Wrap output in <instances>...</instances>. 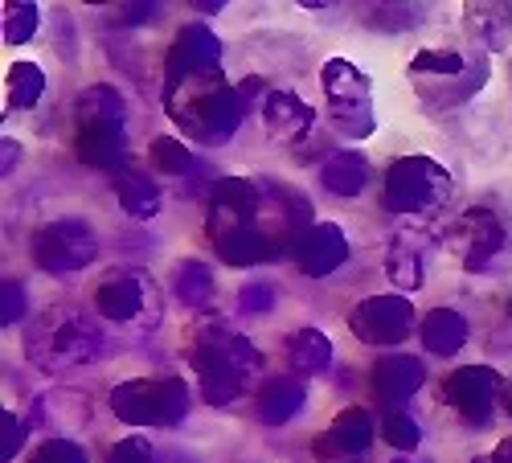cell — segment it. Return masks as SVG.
I'll return each mask as SVG.
<instances>
[{
    "label": "cell",
    "instance_id": "obj_1",
    "mask_svg": "<svg viewBox=\"0 0 512 463\" xmlns=\"http://www.w3.org/2000/svg\"><path fill=\"white\" fill-rule=\"evenodd\" d=\"M254 95H259V78H246L234 87L222 66H209L193 78L164 82V115L177 123L185 140L218 148L230 144L234 132L246 123Z\"/></svg>",
    "mask_w": 512,
    "mask_h": 463
},
{
    "label": "cell",
    "instance_id": "obj_2",
    "mask_svg": "<svg viewBox=\"0 0 512 463\" xmlns=\"http://www.w3.org/2000/svg\"><path fill=\"white\" fill-rule=\"evenodd\" d=\"M205 234L230 267H259L275 263V246L259 230V181L250 177H218L209 185V214Z\"/></svg>",
    "mask_w": 512,
    "mask_h": 463
},
{
    "label": "cell",
    "instance_id": "obj_3",
    "mask_svg": "<svg viewBox=\"0 0 512 463\" xmlns=\"http://www.w3.org/2000/svg\"><path fill=\"white\" fill-rule=\"evenodd\" d=\"M189 365L197 373L201 398L209 406H234L246 386L259 377L263 369V353L250 345V336H242L234 324L226 320H201L193 328L189 341Z\"/></svg>",
    "mask_w": 512,
    "mask_h": 463
},
{
    "label": "cell",
    "instance_id": "obj_4",
    "mask_svg": "<svg viewBox=\"0 0 512 463\" xmlns=\"http://www.w3.org/2000/svg\"><path fill=\"white\" fill-rule=\"evenodd\" d=\"M107 353V336L95 312L58 304L46 308L29 328H25V357L41 373H70L87 369Z\"/></svg>",
    "mask_w": 512,
    "mask_h": 463
},
{
    "label": "cell",
    "instance_id": "obj_5",
    "mask_svg": "<svg viewBox=\"0 0 512 463\" xmlns=\"http://www.w3.org/2000/svg\"><path fill=\"white\" fill-rule=\"evenodd\" d=\"M414 95L431 107V111H455L467 99H476V91H484L488 82V54L480 46L472 50H418L406 66Z\"/></svg>",
    "mask_w": 512,
    "mask_h": 463
},
{
    "label": "cell",
    "instance_id": "obj_6",
    "mask_svg": "<svg viewBox=\"0 0 512 463\" xmlns=\"http://www.w3.org/2000/svg\"><path fill=\"white\" fill-rule=\"evenodd\" d=\"M451 201V173L431 156H398L381 177V205L390 214L431 218Z\"/></svg>",
    "mask_w": 512,
    "mask_h": 463
},
{
    "label": "cell",
    "instance_id": "obj_7",
    "mask_svg": "<svg viewBox=\"0 0 512 463\" xmlns=\"http://www.w3.org/2000/svg\"><path fill=\"white\" fill-rule=\"evenodd\" d=\"M111 414L127 427H181L189 414V386L181 377H132L111 390Z\"/></svg>",
    "mask_w": 512,
    "mask_h": 463
},
{
    "label": "cell",
    "instance_id": "obj_8",
    "mask_svg": "<svg viewBox=\"0 0 512 463\" xmlns=\"http://www.w3.org/2000/svg\"><path fill=\"white\" fill-rule=\"evenodd\" d=\"M320 87L332 111V128L345 140H365L377 128L373 111V82L369 74L349 58H328L320 66Z\"/></svg>",
    "mask_w": 512,
    "mask_h": 463
},
{
    "label": "cell",
    "instance_id": "obj_9",
    "mask_svg": "<svg viewBox=\"0 0 512 463\" xmlns=\"http://www.w3.org/2000/svg\"><path fill=\"white\" fill-rule=\"evenodd\" d=\"M95 316L107 324H123V328H156L164 316V296L160 283L148 271H111L99 287H95Z\"/></svg>",
    "mask_w": 512,
    "mask_h": 463
},
{
    "label": "cell",
    "instance_id": "obj_10",
    "mask_svg": "<svg viewBox=\"0 0 512 463\" xmlns=\"http://www.w3.org/2000/svg\"><path fill=\"white\" fill-rule=\"evenodd\" d=\"M99 259V234L82 218H58L33 234V263L46 275H74Z\"/></svg>",
    "mask_w": 512,
    "mask_h": 463
},
{
    "label": "cell",
    "instance_id": "obj_11",
    "mask_svg": "<svg viewBox=\"0 0 512 463\" xmlns=\"http://www.w3.org/2000/svg\"><path fill=\"white\" fill-rule=\"evenodd\" d=\"M504 377L492 365H463L451 369L443 382V402L463 418L467 427H488L496 398H504Z\"/></svg>",
    "mask_w": 512,
    "mask_h": 463
},
{
    "label": "cell",
    "instance_id": "obj_12",
    "mask_svg": "<svg viewBox=\"0 0 512 463\" xmlns=\"http://www.w3.org/2000/svg\"><path fill=\"white\" fill-rule=\"evenodd\" d=\"M349 328L361 345H402L414 328V304L406 296H365L349 312Z\"/></svg>",
    "mask_w": 512,
    "mask_h": 463
},
{
    "label": "cell",
    "instance_id": "obj_13",
    "mask_svg": "<svg viewBox=\"0 0 512 463\" xmlns=\"http://www.w3.org/2000/svg\"><path fill=\"white\" fill-rule=\"evenodd\" d=\"M455 238H459V255H463L467 275H488L508 246V230L488 205L467 209V214L455 222Z\"/></svg>",
    "mask_w": 512,
    "mask_h": 463
},
{
    "label": "cell",
    "instance_id": "obj_14",
    "mask_svg": "<svg viewBox=\"0 0 512 463\" xmlns=\"http://www.w3.org/2000/svg\"><path fill=\"white\" fill-rule=\"evenodd\" d=\"M91 423V398L82 390H46L33 398V410H29V427L41 431L46 439H70L78 435L82 427Z\"/></svg>",
    "mask_w": 512,
    "mask_h": 463
},
{
    "label": "cell",
    "instance_id": "obj_15",
    "mask_svg": "<svg viewBox=\"0 0 512 463\" xmlns=\"http://www.w3.org/2000/svg\"><path fill=\"white\" fill-rule=\"evenodd\" d=\"M209 66H222V37L209 25L193 21L173 37V46H168V54H164V82L193 78Z\"/></svg>",
    "mask_w": 512,
    "mask_h": 463
},
{
    "label": "cell",
    "instance_id": "obj_16",
    "mask_svg": "<svg viewBox=\"0 0 512 463\" xmlns=\"http://www.w3.org/2000/svg\"><path fill=\"white\" fill-rule=\"evenodd\" d=\"M426 250H431V242H426L422 230L390 234L381 267H386V279L398 287V296H410V291H418L426 283Z\"/></svg>",
    "mask_w": 512,
    "mask_h": 463
},
{
    "label": "cell",
    "instance_id": "obj_17",
    "mask_svg": "<svg viewBox=\"0 0 512 463\" xmlns=\"http://www.w3.org/2000/svg\"><path fill=\"white\" fill-rule=\"evenodd\" d=\"M426 382V365L410 353H394V357H381L373 365V377H369V386H373V398L377 406H390L398 410L402 402H410Z\"/></svg>",
    "mask_w": 512,
    "mask_h": 463
},
{
    "label": "cell",
    "instance_id": "obj_18",
    "mask_svg": "<svg viewBox=\"0 0 512 463\" xmlns=\"http://www.w3.org/2000/svg\"><path fill=\"white\" fill-rule=\"evenodd\" d=\"M345 259H349V238H345V230H340L336 222H316L300 238V246H295V263H300V271L308 279L332 275Z\"/></svg>",
    "mask_w": 512,
    "mask_h": 463
},
{
    "label": "cell",
    "instance_id": "obj_19",
    "mask_svg": "<svg viewBox=\"0 0 512 463\" xmlns=\"http://www.w3.org/2000/svg\"><path fill=\"white\" fill-rule=\"evenodd\" d=\"M263 123H267V136L275 144H295V140H308L316 111L295 91L279 87V91H267V99H263Z\"/></svg>",
    "mask_w": 512,
    "mask_h": 463
},
{
    "label": "cell",
    "instance_id": "obj_20",
    "mask_svg": "<svg viewBox=\"0 0 512 463\" xmlns=\"http://www.w3.org/2000/svg\"><path fill=\"white\" fill-rule=\"evenodd\" d=\"M74 152L82 164L103 168V173H119L127 168V128L123 123H95V128H78Z\"/></svg>",
    "mask_w": 512,
    "mask_h": 463
},
{
    "label": "cell",
    "instance_id": "obj_21",
    "mask_svg": "<svg viewBox=\"0 0 512 463\" xmlns=\"http://www.w3.org/2000/svg\"><path fill=\"white\" fill-rule=\"evenodd\" d=\"M463 29L472 37V46L488 50H504L508 37H512V5L504 0H472L463 5Z\"/></svg>",
    "mask_w": 512,
    "mask_h": 463
},
{
    "label": "cell",
    "instance_id": "obj_22",
    "mask_svg": "<svg viewBox=\"0 0 512 463\" xmlns=\"http://www.w3.org/2000/svg\"><path fill=\"white\" fill-rule=\"evenodd\" d=\"M304 402H308L304 382L283 373V377H271V382L254 394V414H259L263 427H287L291 418L304 410Z\"/></svg>",
    "mask_w": 512,
    "mask_h": 463
},
{
    "label": "cell",
    "instance_id": "obj_23",
    "mask_svg": "<svg viewBox=\"0 0 512 463\" xmlns=\"http://www.w3.org/2000/svg\"><path fill=\"white\" fill-rule=\"evenodd\" d=\"M369 177H373L369 160H365L361 152H353V148H340V152H332V156L320 164V185H324L328 193H336V197H357V193H365V189H369Z\"/></svg>",
    "mask_w": 512,
    "mask_h": 463
},
{
    "label": "cell",
    "instance_id": "obj_24",
    "mask_svg": "<svg viewBox=\"0 0 512 463\" xmlns=\"http://www.w3.org/2000/svg\"><path fill=\"white\" fill-rule=\"evenodd\" d=\"M373 435H377V427H373L369 410L349 406V410H340V414L332 418V427L324 431L320 451H324V455H328V451H336V455H361V451H369Z\"/></svg>",
    "mask_w": 512,
    "mask_h": 463
},
{
    "label": "cell",
    "instance_id": "obj_25",
    "mask_svg": "<svg viewBox=\"0 0 512 463\" xmlns=\"http://www.w3.org/2000/svg\"><path fill=\"white\" fill-rule=\"evenodd\" d=\"M111 181H115V197H119V205H123V214H127V218L148 222V218L160 214V185L144 173V168L127 164V168H119Z\"/></svg>",
    "mask_w": 512,
    "mask_h": 463
},
{
    "label": "cell",
    "instance_id": "obj_26",
    "mask_svg": "<svg viewBox=\"0 0 512 463\" xmlns=\"http://www.w3.org/2000/svg\"><path fill=\"white\" fill-rule=\"evenodd\" d=\"M418 336H422V349H426V353H435V357H455V353L467 345L472 328H467V320H463L455 308H435V312H426Z\"/></svg>",
    "mask_w": 512,
    "mask_h": 463
},
{
    "label": "cell",
    "instance_id": "obj_27",
    "mask_svg": "<svg viewBox=\"0 0 512 463\" xmlns=\"http://www.w3.org/2000/svg\"><path fill=\"white\" fill-rule=\"evenodd\" d=\"M74 119H78V128H95V123H127V99L111 87V82H95V87L78 91Z\"/></svg>",
    "mask_w": 512,
    "mask_h": 463
},
{
    "label": "cell",
    "instance_id": "obj_28",
    "mask_svg": "<svg viewBox=\"0 0 512 463\" xmlns=\"http://www.w3.org/2000/svg\"><path fill=\"white\" fill-rule=\"evenodd\" d=\"M287 365L300 377H320L332 365V341L320 328H300L287 336Z\"/></svg>",
    "mask_w": 512,
    "mask_h": 463
},
{
    "label": "cell",
    "instance_id": "obj_29",
    "mask_svg": "<svg viewBox=\"0 0 512 463\" xmlns=\"http://www.w3.org/2000/svg\"><path fill=\"white\" fill-rule=\"evenodd\" d=\"M213 291H218V283H213V267L201 263V259H181L173 267V296L185 304V308H205L213 300Z\"/></svg>",
    "mask_w": 512,
    "mask_h": 463
},
{
    "label": "cell",
    "instance_id": "obj_30",
    "mask_svg": "<svg viewBox=\"0 0 512 463\" xmlns=\"http://www.w3.org/2000/svg\"><path fill=\"white\" fill-rule=\"evenodd\" d=\"M5 87H9V111H29L46 95V74H41L37 62H13L5 74Z\"/></svg>",
    "mask_w": 512,
    "mask_h": 463
},
{
    "label": "cell",
    "instance_id": "obj_31",
    "mask_svg": "<svg viewBox=\"0 0 512 463\" xmlns=\"http://www.w3.org/2000/svg\"><path fill=\"white\" fill-rule=\"evenodd\" d=\"M148 160H152L156 173H164V177H189L193 168H197L193 152H189L185 140H177V136H156L152 148H148Z\"/></svg>",
    "mask_w": 512,
    "mask_h": 463
},
{
    "label": "cell",
    "instance_id": "obj_32",
    "mask_svg": "<svg viewBox=\"0 0 512 463\" xmlns=\"http://www.w3.org/2000/svg\"><path fill=\"white\" fill-rule=\"evenodd\" d=\"M37 25H41V5H33V0L5 5V41L9 46H25V41H33Z\"/></svg>",
    "mask_w": 512,
    "mask_h": 463
},
{
    "label": "cell",
    "instance_id": "obj_33",
    "mask_svg": "<svg viewBox=\"0 0 512 463\" xmlns=\"http://www.w3.org/2000/svg\"><path fill=\"white\" fill-rule=\"evenodd\" d=\"M381 439H386L394 451L410 455L418 443H422V427L414 423V418L406 410H390L386 418H381Z\"/></svg>",
    "mask_w": 512,
    "mask_h": 463
},
{
    "label": "cell",
    "instance_id": "obj_34",
    "mask_svg": "<svg viewBox=\"0 0 512 463\" xmlns=\"http://www.w3.org/2000/svg\"><path fill=\"white\" fill-rule=\"evenodd\" d=\"M29 418H17L13 410L0 414V463H13L17 451L25 447V435H29Z\"/></svg>",
    "mask_w": 512,
    "mask_h": 463
},
{
    "label": "cell",
    "instance_id": "obj_35",
    "mask_svg": "<svg viewBox=\"0 0 512 463\" xmlns=\"http://www.w3.org/2000/svg\"><path fill=\"white\" fill-rule=\"evenodd\" d=\"M29 463H91V459H87V451H82L74 439H46L33 451Z\"/></svg>",
    "mask_w": 512,
    "mask_h": 463
},
{
    "label": "cell",
    "instance_id": "obj_36",
    "mask_svg": "<svg viewBox=\"0 0 512 463\" xmlns=\"http://www.w3.org/2000/svg\"><path fill=\"white\" fill-rule=\"evenodd\" d=\"M238 308H242L246 316H267V312L275 308V287H271V283H242Z\"/></svg>",
    "mask_w": 512,
    "mask_h": 463
},
{
    "label": "cell",
    "instance_id": "obj_37",
    "mask_svg": "<svg viewBox=\"0 0 512 463\" xmlns=\"http://www.w3.org/2000/svg\"><path fill=\"white\" fill-rule=\"evenodd\" d=\"M107 463H152V443L144 435H127L107 451Z\"/></svg>",
    "mask_w": 512,
    "mask_h": 463
},
{
    "label": "cell",
    "instance_id": "obj_38",
    "mask_svg": "<svg viewBox=\"0 0 512 463\" xmlns=\"http://www.w3.org/2000/svg\"><path fill=\"white\" fill-rule=\"evenodd\" d=\"M21 316H25V287L17 279H5V287H0V324L13 328Z\"/></svg>",
    "mask_w": 512,
    "mask_h": 463
},
{
    "label": "cell",
    "instance_id": "obj_39",
    "mask_svg": "<svg viewBox=\"0 0 512 463\" xmlns=\"http://www.w3.org/2000/svg\"><path fill=\"white\" fill-rule=\"evenodd\" d=\"M418 9L422 5H377V13H369V21L381 29H398V25H414L422 17Z\"/></svg>",
    "mask_w": 512,
    "mask_h": 463
},
{
    "label": "cell",
    "instance_id": "obj_40",
    "mask_svg": "<svg viewBox=\"0 0 512 463\" xmlns=\"http://www.w3.org/2000/svg\"><path fill=\"white\" fill-rule=\"evenodd\" d=\"M160 17V5H127L123 21H156Z\"/></svg>",
    "mask_w": 512,
    "mask_h": 463
},
{
    "label": "cell",
    "instance_id": "obj_41",
    "mask_svg": "<svg viewBox=\"0 0 512 463\" xmlns=\"http://www.w3.org/2000/svg\"><path fill=\"white\" fill-rule=\"evenodd\" d=\"M488 459H492V463H512V439H500Z\"/></svg>",
    "mask_w": 512,
    "mask_h": 463
},
{
    "label": "cell",
    "instance_id": "obj_42",
    "mask_svg": "<svg viewBox=\"0 0 512 463\" xmlns=\"http://www.w3.org/2000/svg\"><path fill=\"white\" fill-rule=\"evenodd\" d=\"M13 160H21V148L13 140H5V177L13 173Z\"/></svg>",
    "mask_w": 512,
    "mask_h": 463
},
{
    "label": "cell",
    "instance_id": "obj_43",
    "mask_svg": "<svg viewBox=\"0 0 512 463\" xmlns=\"http://www.w3.org/2000/svg\"><path fill=\"white\" fill-rule=\"evenodd\" d=\"M500 402H504V410H508V414H512V382H508V386H504V398H500Z\"/></svg>",
    "mask_w": 512,
    "mask_h": 463
},
{
    "label": "cell",
    "instance_id": "obj_44",
    "mask_svg": "<svg viewBox=\"0 0 512 463\" xmlns=\"http://www.w3.org/2000/svg\"><path fill=\"white\" fill-rule=\"evenodd\" d=\"M394 463H431V459H418V455H398Z\"/></svg>",
    "mask_w": 512,
    "mask_h": 463
},
{
    "label": "cell",
    "instance_id": "obj_45",
    "mask_svg": "<svg viewBox=\"0 0 512 463\" xmlns=\"http://www.w3.org/2000/svg\"><path fill=\"white\" fill-rule=\"evenodd\" d=\"M504 312H508V316H512V300H504Z\"/></svg>",
    "mask_w": 512,
    "mask_h": 463
},
{
    "label": "cell",
    "instance_id": "obj_46",
    "mask_svg": "<svg viewBox=\"0 0 512 463\" xmlns=\"http://www.w3.org/2000/svg\"><path fill=\"white\" fill-rule=\"evenodd\" d=\"M472 463H492V459H480V455H476V459H472Z\"/></svg>",
    "mask_w": 512,
    "mask_h": 463
},
{
    "label": "cell",
    "instance_id": "obj_47",
    "mask_svg": "<svg viewBox=\"0 0 512 463\" xmlns=\"http://www.w3.org/2000/svg\"><path fill=\"white\" fill-rule=\"evenodd\" d=\"M508 78H512V66H508Z\"/></svg>",
    "mask_w": 512,
    "mask_h": 463
}]
</instances>
